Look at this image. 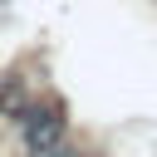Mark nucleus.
Listing matches in <instances>:
<instances>
[{"label": "nucleus", "mask_w": 157, "mask_h": 157, "mask_svg": "<svg viewBox=\"0 0 157 157\" xmlns=\"http://www.w3.org/2000/svg\"><path fill=\"white\" fill-rule=\"evenodd\" d=\"M20 132H25V147L34 157H49L64 142V118H59V108H29L20 118Z\"/></svg>", "instance_id": "f257e3e1"}]
</instances>
